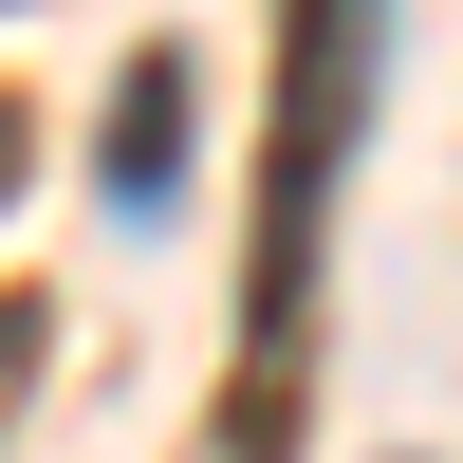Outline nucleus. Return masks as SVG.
Returning a JSON list of instances; mask_svg holds the SVG:
<instances>
[{
    "instance_id": "1",
    "label": "nucleus",
    "mask_w": 463,
    "mask_h": 463,
    "mask_svg": "<svg viewBox=\"0 0 463 463\" xmlns=\"http://www.w3.org/2000/svg\"><path fill=\"white\" fill-rule=\"evenodd\" d=\"M371 93V0H297L279 37V148H260V260H241V390H222L204 463H297V371H316V204Z\"/></svg>"
},
{
    "instance_id": "2",
    "label": "nucleus",
    "mask_w": 463,
    "mask_h": 463,
    "mask_svg": "<svg viewBox=\"0 0 463 463\" xmlns=\"http://www.w3.org/2000/svg\"><path fill=\"white\" fill-rule=\"evenodd\" d=\"M185 185V56H130V93H111V204H167Z\"/></svg>"
},
{
    "instance_id": "3",
    "label": "nucleus",
    "mask_w": 463,
    "mask_h": 463,
    "mask_svg": "<svg viewBox=\"0 0 463 463\" xmlns=\"http://www.w3.org/2000/svg\"><path fill=\"white\" fill-rule=\"evenodd\" d=\"M37 408V297H0V427Z\"/></svg>"
},
{
    "instance_id": "4",
    "label": "nucleus",
    "mask_w": 463,
    "mask_h": 463,
    "mask_svg": "<svg viewBox=\"0 0 463 463\" xmlns=\"http://www.w3.org/2000/svg\"><path fill=\"white\" fill-rule=\"evenodd\" d=\"M19 185H37V111L0 93V204H19Z\"/></svg>"
}]
</instances>
